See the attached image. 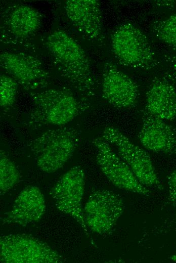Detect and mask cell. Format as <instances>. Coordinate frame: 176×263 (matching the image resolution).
Returning a JSON list of instances; mask_svg holds the SVG:
<instances>
[{"label":"cell","instance_id":"cell-1","mask_svg":"<svg viewBox=\"0 0 176 263\" xmlns=\"http://www.w3.org/2000/svg\"><path fill=\"white\" fill-rule=\"evenodd\" d=\"M45 45L63 78L82 100L87 102L92 98L96 85L88 57L80 45L60 29L49 34Z\"/></svg>","mask_w":176,"mask_h":263},{"label":"cell","instance_id":"cell-2","mask_svg":"<svg viewBox=\"0 0 176 263\" xmlns=\"http://www.w3.org/2000/svg\"><path fill=\"white\" fill-rule=\"evenodd\" d=\"M32 109L29 126H65L88 108L87 102L71 92L63 89H46L29 93Z\"/></svg>","mask_w":176,"mask_h":263},{"label":"cell","instance_id":"cell-3","mask_svg":"<svg viewBox=\"0 0 176 263\" xmlns=\"http://www.w3.org/2000/svg\"><path fill=\"white\" fill-rule=\"evenodd\" d=\"M80 139L77 128L62 126L47 130L33 139L30 148L39 169L51 173L62 167L72 156Z\"/></svg>","mask_w":176,"mask_h":263},{"label":"cell","instance_id":"cell-4","mask_svg":"<svg viewBox=\"0 0 176 263\" xmlns=\"http://www.w3.org/2000/svg\"><path fill=\"white\" fill-rule=\"evenodd\" d=\"M112 52L122 65L149 70L157 63L155 53L143 31L130 23L120 24L111 36Z\"/></svg>","mask_w":176,"mask_h":263},{"label":"cell","instance_id":"cell-5","mask_svg":"<svg viewBox=\"0 0 176 263\" xmlns=\"http://www.w3.org/2000/svg\"><path fill=\"white\" fill-rule=\"evenodd\" d=\"M102 138L116 147L117 154L143 185L148 188H162L152 159L144 149L113 126H107L104 128Z\"/></svg>","mask_w":176,"mask_h":263},{"label":"cell","instance_id":"cell-6","mask_svg":"<svg viewBox=\"0 0 176 263\" xmlns=\"http://www.w3.org/2000/svg\"><path fill=\"white\" fill-rule=\"evenodd\" d=\"M65 259L50 246L25 234L0 238V261L4 263H61Z\"/></svg>","mask_w":176,"mask_h":263},{"label":"cell","instance_id":"cell-7","mask_svg":"<svg viewBox=\"0 0 176 263\" xmlns=\"http://www.w3.org/2000/svg\"><path fill=\"white\" fill-rule=\"evenodd\" d=\"M85 184V172L80 166L71 167L64 173L50 191L56 207L73 217L90 237L85 224L82 201Z\"/></svg>","mask_w":176,"mask_h":263},{"label":"cell","instance_id":"cell-8","mask_svg":"<svg viewBox=\"0 0 176 263\" xmlns=\"http://www.w3.org/2000/svg\"><path fill=\"white\" fill-rule=\"evenodd\" d=\"M0 65L2 70L26 91L44 90L51 82V76L40 60L25 53L2 51Z\"/></svg>","mask_w":176,"mask_h":263},{"label":"cell","instance_id":"cell-9","mask_svg":"<svg viewBox=\"0 0 176 263\" xmlns=\"http://www.w3.org/2000/svg\"><path fill=\"white\" fill-rule=\"evenodd\" d=\"M124 202L113 191L99 190L92 193L83 207V215L89 229L100 235L110 233L121 216Z\"/></svg>","mask_w":176,"mask_h":263},{"label":"cell","instance_id":"cell-10","mask_svg":"<svg viewBox=\"0 0 176 263\" xmlns=\"http://www.w3.org/2000/svg\"><path fill=\"white\" fill-rule=\"evenodd\" d=\"M96 148V162L107 179L115 187L122 190L149 196L150 191L137 179L127 164L102 137L93 139Z\"/></svg>","mask_w":176,"mask_h":263},{"label":"cell","instance_id":"cell-11","mask_svg":"<svg viewBox=\"0 0 176 263\" xmlns=\"http://www.w3.org/2000/svg\"><path fill=\"white\" fill-rule=\"evenodd\" d=\"M3 41L23 43L38 31L42 22L41 14L31 6L22 4L8 6L1 14Z\"/></svg>","mask_w":176,"mask_h":263},{"label":"cell","instance_id":"cell-12","mask_svg":"<svg viewBox=\"0 0 176 263\" xmlns=\"http://www.w3.org/2000/svg\"><path fill=\"white\" fill-rule=\"evenodd\" d=\"M103 98L112 106L131 108L138 102L139 93L135 82L111 62L104 65L102 79Z\"/></svg>","mask_w":176,"mask_h":263},{"label":"cell","instance_id":"cell-13","mask_svg":"<svg viewBox=\"0 0 176 263\" xmlns=\"http://www.w3.org/2000/svg\"><path fill=\"white\" fill-rule=\"evenodd\" d=\"M64 9L71 23L81 35L93 42L104 41L102 14L99 1L68 0L65 2Z\"/></svg>","mask_w":176,"mask_h":263},{"label":"cell","instance_id":"cell-14","mask_svg":"<svg viewBox=\"0 0 176 263\" xmlns=\"http://www.w3.org/2000/svg\"><path fill=\"white\" fill-rule=\"evenodd\" d=\"M138 139L148 150L167 154H176V132L165 120L144 110Z\"/></svg>","mask_w":176,"mask_h":263},{"label":"cell","instance_id":"cell-15","mask_svg":"<svg viewBox=\"0 0 176 263\" xmlns=\"http://www.w3.org/2000/svg\"><path fill=\"white\" fill-rule=\"evenodd\" d=\"M46 208L45 198L39 188L27 186L16 197L11 210L4 214L2 224L25 226L37 222L45 214Z\"/></svg>","mask_w":176,"mask_h":263},{"label":"cell","instance_id":"cell-16","mask_svg":"<svg viewBox=\"0 0 176 263\" xmlns=\"http://www.w3.org/2000/svg\"><path fill=\"white\" fill-rule=\"evenodd\" d=\"M145 110L165 121L176 118V90L169 80L154 78L146 94Z\"/></svg>","mask_w":176,"mask_h":263},{"label":"cell","instance_id":"cell-17","mask_svg":"<svg viewBox=\"0 0 176 263\" xmlns=\"http://www.w3.org/2000/svg\"><path fill=\"white\" fill-rule=\"evenodd\" d=\"M19 172L14 163L3 150L0 152V192L3 195L20 181Z\"/></svg>","mask_w":176,"mask_h":263},{"label":"cell","instance_id":"cell-18","mask_svg":"<svg viewBox=\"0 0 176 263\" xmlns=\"http://www.w3.org/2000/svg\"><path fill=\"white\" fill-rule=\"evenodd\" d=\"M152 31L158 39L176 50V14L155 22Z\"/></svg>","mask_w":176,"mask_h":263},{"label":"cell","instance_id":"cell-19","mask_svg":"<svg viewBox=\"0 0 176 263\" xmlns=\"http://www.w3.org/2000/svg\"><path fill=\"white\" fill-rule=\"evenodd\" d=\"M18 83L9 75L0 76V105L3 108H9L14 104L17 93Z\"/></svg>","mask_w":176,"mask_h":263},{"label":"cell","instance_id":"cell-20","mask_svg":"<svg viewBox=\"0 0 176 263\" xmlns=\"http://www.w3.org/2000/svg\"><path fill=\"white\" fill-rule=\"evenodd\" d=\"M168 199L169 203L176 206V170L172 172L168 178Z\"/></svg>","mask_w":176,"mask_h":263},{"label":"cell","instance_id":"cell-21","mask_svg":"<svg viewBox=\"0 0 176 263\" xmlns=\"http://www.w3.org/2000/svg\"><path fill=\"white\" fill-rule=\"evenodd\" d=\"M159 7H168L176 6V1H159L155 2Z\"/></svg>","mask_w":176,"mask_h":263},{"label":"cell","instance_id":"cell-22","mask_svg":"<svg viewBox=\"0 0 176 263\" xmlns=\"http://www.w3.org/2000/svg\"><path fill=\"white\" fill-rule=\"evenodd\" d=\"M170 258L173 261L176 262V251L175 252V253L173 255H172L170 256Z\"/></svg>","mask_w":176,"mask_h":263},{"label":"cell","instance_id":"cell-23","mask_svg":"<svg viewBox=\"0 0 176 263\" xmlns=\"http://www.w3.org/2000/svg\"><path fill=\"white\" fill-rule=\"evenodd\" d=\"M174 75H175V78H176V64L175 65L174 67Z\"/></svg>","mask_w":176,"mask_h":263},{"label":"cell","instance_id":"cell-24","mask_svg":"<svg viewBox=\"0 0 176 263\" xmlns=\"http://www.w3.org/2000/svg\"><path fill=\"white\" fill-rule=\"evenodd\" d=\"M175 219H176V214H175Z\"/></svg>","mask_w":176,"mask_h":263}]
</instances>
